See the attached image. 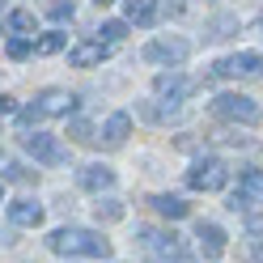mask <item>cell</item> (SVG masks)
<instances>
[{"label": "cell", "mask_w": 263, "mask_h": 263, "mask_svg": "<svg viewBox=\"0 0 263 263\" xmlns=\"http://www.w3.org/2000/svg\"><path fill=\"white\" fill-rule=\"evenodd\" d=\"M47 246L64 259H110V238H102L98 229H77V225H64L47 234Z\"/></svg>", "instance_id": "6da1fadb"}, {"label": "cell", "mask_w": 263, "mask_h": 263, "mask_svg": "<svg viewBox=\"0 0 263 263\" xmlns=\"http://www.w3.org/2000/svg\"><path fill=\"white\" fill-rule=\"evenodd\" d=\"M132 242H140V251L149 255L153 263H195V255H187V246H183V238L174 234H157V229H136V238Z\"/></svg>", "instance_id": "7a4b0ae2"}, {"label": "cell", "mask_w": 263, "mask_h": 263, "mask_svg": "<svg viewBox=\"0 0 263 263\" xmlns=\"http://www.w3.org/2000/svg\"><path fill=\"white\" fill-rule=\"evenodd\" d=\"M212 110H217L221 119H229V123H246V127H255V123L263 119V106L255 102L251 93H217Z\"/></svg>", "instance_id": "3957f363"}, {"label": "cell", "mask_w": 263, "mask_h": 263, "mask_svg": "<svg viewBox=\"0 0 263 263\" xmlns=\"http://www.w3.org/2000/svg\"><path fill=\"white\" fill-rule=\"evenodd\" d=\"M229 183V166L221 157H200V161H191V170H187V187L191 191H221Z\"/></svg>", "instance_id": "277c9868"}, {"label": "cell", "mask_w": 263, "mask_h": 263, "mask_svg": "<svg viewBox=\"0 0 263 263\" xmlns=\"http://www.w3.org/2000/svg\"><path fill=\"white\" fill-rule=\"evenodd\" d=\"M22 149L34 157V161H43V166H68V149H64L55 136H47V132H26Z\"/></svg>", "instance_id": "5b68a950"}, {"label": "cell", "mask_w": 263, "mask_h": 263, "mask_svg": "<svg viewBox=\"0 0 263 263\" xmlns=\"http://www.w3.org/2000/svg\"><path fill=\"white\" fill-rule=\"evenodd\" d=\"M153 93H157V98H170V102H187V98L195 93V81H191L187 72L170 68V72H157V77H153Z\"/></svg>", "instance_id": "8992f818"}, {"label": "cell", "mask_w": 263, "mask_h": 263, "mask_svg": "<svg viewBox=\"0 0 263 263\" xmlns=\"http://www.w3.org/2000/svg\"><path fill=\"white\" fill-rule=\"evenodd\" d=\"M263 72V55L259 51H238L212 64V77H259Z\"/></svg>", "instance_id": "52a82bcc"}, {"label": "cell", "mask_w": 263, "mask_h": 263, "mask_svg": "<svg viewBox=\"0 0 263 263\" xmlns=\"http://www.w3.org/2000/svg\"><path fill=\"white\" fill-rule=\"evenodd\" d=\"M187 55H191V43L187 39H153L149 47H144V60H149V64H170V68L183 64Z\"/></svg>", "instance_id": "ba28073f"}, {"label": "cell", "mask_w": 263, "mask_h": 263, "mask_svg": "<svg viewBox=\"0 0 263 263\" xmlns=\"http://www.w3.org/2000/svg\"><path fill=\"white\" fill-rule=\"evenodd\" d=\"M195 242H200V255L204 259H221L229 251V242H225V229L217 221H195Z\"/></svg>", "instance_id": "9c48e42d"}, {"label": "cell", "mask_w": 263, "mask_h": 263, "mask_svg": "<svg viewBox=\"0 0 263 263\" xmlns=\"http://www.w3.org/2000/svg\"><path fill=\"white\" fill-rule=\"evenodd\" d=\"M77 187H81V191L102 195V191L115 187V170L106 166V161H89V166H81V170H77Z\"/></svg>", "instance_id": "30bf717a"}, {"label": "cell", "mask_w": 263, "mask_h": 263, "mask_svg": "<svg viewBox=\"0 0 263 263\" xmlns=\"http://www.w3.org/2000/svg\"><path fill=\"white\" fill-rule=\"evenodd\" d=\"M34 110L43 115V119H55V115H72L77 110V98L68 93V89H43L39 98H34Z\"/></svg>", "instance_id": "8fae6325"}, {"label": "cell", "mask_w": 263, "mask_h": 263, "mask_svg": "<svg viewBox=\"0 0 263 263\" xmlns=\"http://www.w3.org/2000/svg\"><path fill=\"white\" fill-rule=\"evenodd\" d=\"M106 55H110V43L85 39V43H77L72 51H68V64H72V68H93V64H102Z\"/></svg>", "instance_id": "7c38bea8"}, {"label": "cell", "mask_w": 263, "mask_h": 263, "mask_svg": "<svg viewBox=\"0 0 263 263\" xmlns=\"http://www.w3.org/2000/svg\"><path fill=\"white\" fill-rule=\"evenodd\" d=\"M9 221L22 225V229H39V225H43V204L30 200V195H22V200H9Z\"/></svg>", "instance_id": "4fadbf2b"}, {"label": "cell", "mask_w": 263, "mask_h": 263, "mask_svg": "<svg viewBox=\"0 0 263 263\" xmlns=\"http://www.w3.org/2000/svg\"><path fill=\"white\" fill-rule=\"evenodd\" d=\"M132 136V115L127 110H115L102 119V127H98V140H106V144H123Z\"/></svg>", "instance_id": "5bb4252c"}, {"label": "cell", "mask_w": 263, "mask_h": 263, "mask_svg": "<svg viewBox=\"0 0 263 263\" xmlns=\"http://www.w3.org/2000/svg\"><path fill=\"white\" fill-rule=\"evenodd\" d=\"M153 212H157V217H166V221H183V217H191V204L183 200V195H166V191H161V195H153Z\"/></svg>", "instance_id": "9a60e30c"}, {"label": "cell", "mask_w": 263, "mask_h": 263, "mask_svg": "<svg viewBox=\"0 0 263 263\" xmlns=\"http://www.w3.org/2000/svg\"><path fill=\"white\" fill-rule=\"evenodd\" d=\"M238 195L246 200V208H263V170H242L238 174Z\"/></svg>", "instance_id": "2e32d148"}, {"label": "cell", "mask_w": 263, "mask_h": 263, "mask_svg": "<svg viewBox=\"0 0 263 263\" xmlns=\"http://www.w3.org/2000/svg\"><path fill=\"white\" fill-rule=\"evenodd\" d=\"M161 17L157 0H127V26H153Z\"/></svg>", "instance_id": "e0dca14e"}, {"label": "cell", "mask_w": 263, "mask_h": 263, "mask_svg": "<svg viewBox=\"0 0 263 263\" xmlns=\"http://www.w3.org/2000/svg\"><path fill=\"white\" fill-rule=\"evenodd\" d=\"M39 170H30L26 161H9V157H0V183H34Z\"/></svg>", "instance_id": "ac0fdd59"}, {"label": "cell", "mask_w": 263, "mask_h": 263, "mask_svg": "<svg viewBox=\"0 0 263 263\" xmlns=\"http://www.w3.org/2000/svg\"><path fill=\"white\" fill-rule=\"evenodd\" d=\"M123 212H127L123 200H115V195H98V204H93V217L106 221V225H110V221H123Z\"/></svg>", "instance_id": "d6986e66"}, {"label": "cell", "mask_w": 263, "mask_h": 263, "mask_svg": "<svg viewBox=\"0 0 263 263\" xmlns=\"http://www.w3.org/2000/svg\"><path fill=\"white\" fill-rule=\"evenodd\" d=\"M140 115L149 123H170V119H178V102H144Z\"/></svg>", "instance_id": "ffe728a7"}, {"label": "cell", "mask_w": 263, "mask_h": 263, "mask_svg": "<svg viewBox=\"0 0 263 263\" xmlns=\"http://www.w3.org/2000/svg\"><path fill=\"white\" fill-rule=\"evenodd\" d=\"M64 47H68V34H64V30H51V34L34 39V55H55V51H64Z\"/></svg>", "instance_id": "44dd1931"}, {"label": "cell", "mask_w": 263, "mask_h": 263, "mask_svg": "<svg viewBox=\"0 0 263 263\" xmlns=\"http://www.w3.org/2000/svg\"><path fill=\"white\" fill-rule=\"evenodd\" d=\"M5 26H9V34H30V30H34V13L30 9H13Z\"/></svg>", "instance_id": "7402d4cb"}, {"label": "cell", "mask_w": 263, "mask_h": 263, "mask_svg": "<svg viewBox=\"0 0 263 263\" xmlns=\"http://www.w3.org/2000/svg\"><path fill=\"white\" fill-rule=\"evenodd\" d=\"M234 30H238V17H234V13H221V17L208 22V39H229Z\"/></svg>", "instance_id": "603a6c76"}, {"label": "cell", "mask_w": 263, "mask_h": 263, "mask_svg": "<svg viewBox=\"0 0 263 263\" xmlns=\"http://www.w3.org/2000/svg\"><path fill=\"white\" fill-rule=\"evenodd\" d=\"M98 39H102V43H123L127 39V22H102V26H98Z\"/></svg>", "instance_id": "cb8c5ba5"}, {"label": "cell", "mask_w": 263, "mask_h": 263, "mask_svg": "<svg viewBox=\"0 0 263 263\" xmlns=\"http://www.w3.org/2000/svg\"><path fill=\"white\" fill-rule=\"evenodd\" d=\"M5 51H9V60H26L30 51H34V39H26V34H13V39L5 43Z\"/></svg>", "instance_id": "d4e9b609"}, {"label": "cell", "mask_w": 263, "mask_h": 263, "mask_svg": "<svg viewBox=\"0 0 263 263\" xmlns=\"http://www.w3.org/2000/svg\"><path fill=\"white\" fill-rule=\"evenodd\" d=\"M68 136L81 140V144H93V140H98V127L85 123V119H72V123H68Z\"/></svg>", "instance_id": "484cf974"}, {"label": "cell", "mask_w": 263, "mask_h": 263, "mask_svg": "<svg viewBox=\"0 0 263 263\" xmlns=\"http://www.w3.org/2000/svg\"><path fill=\"white\" fill-rule=\"evenodd\" d=\"M47 17H51V22H72V0H51Z\"/></svg>", "instance_id": "4316f807"}, {"label": "cell", "mask_w": 263, "mask_h": 263, "mask_svg": "<svg viewBox=\"0 0 263 263\" xmlns=\"http://www.w3.org/2000/svg\"><path fill=\"white\" fill-rule=\"evenodd\" d=\"M13 119H17L22 127H34V123H43V115L34 110V102H30V106H17V115H13Z\"/></svg>", "instance_id": "83f0119b"}, {"label": "cell", "mask_w": 263, "mask_h": 263, "mask_svg": "<svg viewBox=\"0 0 263 263\" xmlns=\"http://www.w3.org/2000/svg\"><path fill=\"white\" fill-rule=\"evenodd\" d=\"M246 255H251V263H263V238H251V246H246Z\"/></svg>", "instance_id": "f1b7e54d"}, {"label": "cell", "mask_w": 263, "mask_h": 263, "mask_svg": "<svg viewBox=\"0 0 263 263\" xmlns=\"http://www.w3.org/2000/svg\"><path fill=\"white\" fill-rule=\"evenodd\" d=\"M0 115H17V102H13L9 93H0Z\"/></svg>", "instance_id": "f546056e"}, {"label": "cell", "mask_w": 263, "mask_h": 263, "mask_svg": "<svg viewBox=\"0 0 263 263\" xmlns=\"http://www.w3.org/2000/svg\"><path fill=\"white\" fill-rule=\"evenodd\" d=\"M0 204H5V183H0Z\"/></svg>", "instance_id": "4dcf8cb0"}, {"label": "cell", "mask_w": 263, "mask_h": 263, "mask_svg": "<svg viewBox=\"0 0 263 263\" xmlns=\"http://www.w3.org/2000/svg\"><path fill=\"white\" fill-rule=\"evenodd\" d=\"M98 5H115V0H98Z\"/></svg>", "instance_id": "1f68e13d"}, {"label": "cell", "mask_w": 263, "mask_h": 263, "mask_svg": "<svg viewBox=\"0 0 263 263\" xmlns=\"http://www.w3.org/2000/svg\"><path fill=\"white\" fill-rule=\"evenodd\" d=\"M0 13H5V0H0Z\"/></svg>", "instance_id": "d6a6232c"}, {"label": "cell", "mask_w": 263, "mask_h": 263, "mask_svg": "<svg viewBox=\"0 0 263 263\" xmlns=\"http://www.w3.org/2000/svg\"><path fill=\"white\" fill-rule=\"evenodd\" d=\"M259 26H263V17H259Z\"/></svg>", "instance_id": "836d02e7"}]
</instances>
